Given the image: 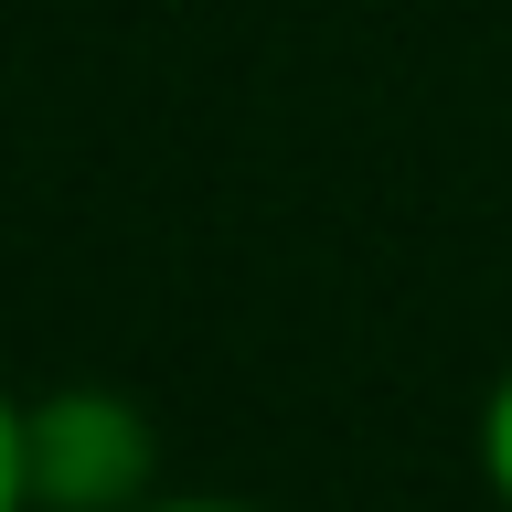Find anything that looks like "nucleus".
I'll return each instance as SVG.
<instances>
[{
    "label": "nucleus",
    "mask_w": 512,
    "mask_h": 512,
    "mask_svg": "<svg viewBox=\"0 0 512 512\" xmlns=\"http://www.w3.org/2000/svg\"><path fill=\"white\" fill-rule=\"evenodd\" d=\"M22 459H32V512H139L160 491V427L118 384L22 395Z\"/></svg>",
    "instance_id": "1"
},
{
    "label": "nucleus",
    "mask_w": 512,
    "mask_h": 512,
    "mask_svg": "<svg viewBox=\"0 0 512 512\" xmlns=\"http://www.w3.org/2000/svg\"><path fill=\"white\" fill-rule=\"evenodd\" d=\"M480 480H491V502L512 512V363H502V384L480 395Z\"/></svg>",
    "instance_id": "2"
},
{
    "label": "nucleus",
    "mask_w": 512,
    "mask_h": 512,
    "mask_svg": "<svg viewBox=\"0 0 512 512\" xmlns=\"http://www.w3.org/2000/svg\"><path fill=\"white\" fill-rule=\"evenodd\" d=\"M0 512H32V459H22V395L0 384Z\"/></svg>",
    "instance_id": "3"
},
{
    "label": "nucleus",
    "mask_w": 512,
    "mask_h": 512,
    "mask_svg": "<svg viewBox=\"0 0 512 512\" xmlns=\"http://www.w3.org/2000/svg\"><path fill=\"white\" fill-rule=\"evenodd\" d=\"M139 512H267V502H224V491H150Z\"/></svg>",
    "instance_id": "4"
}]
</instances>
